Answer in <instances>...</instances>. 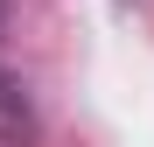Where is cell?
Returning a JSON list of instances; mask_svg holds the SVG:
<instances>
[{
	"instance_id": "obj_1",
	"label": "cell",
	"mask_w": 154,
	"mask_h": 147,
	"mask_svg": "<svg viewBox=\"0 0 154 147\" xmlns=\"http://www.w3.org/2000/svg\"><path fill=\"white\" fill-rule=\"evenodd\" d=\"M35 140V91L21 70L0 63V147H28Z\"/></svg>"
}]
</instances>
